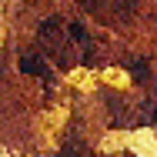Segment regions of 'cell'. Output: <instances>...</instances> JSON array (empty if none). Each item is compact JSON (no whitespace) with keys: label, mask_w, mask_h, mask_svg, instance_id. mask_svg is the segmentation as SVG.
Listing matches in <instances>:
<instances>
[{"label":"cell","mask_w":157,"mask_h":157,"mask_svg":"<svg viewBox=\"0 0 157 157\" xmlns=\"http://www.w3.org/2000/svg\"><path fill=\"white\" fill-rule=\"evenodd\" d=\"M20 70H24V74H37V77H47V67H44L40 57H24V60H20Z\"/></svg>","instance_id":"cell-1"},{"label":"cell","mask_w":157,"mask_h":157,"mask_svg":"<svg viewBox=\"0 0 157 157\" xmlns=\"http://www.w3.org/2000/svg\"><path fill=\"white\" fill-rule=\"evenodd\" d=\"M127 70H130V77H137V80H144V77H147V63H144V60L127 63Z\"/></svg>","instance_id":"cell-2"}]
</instances>
